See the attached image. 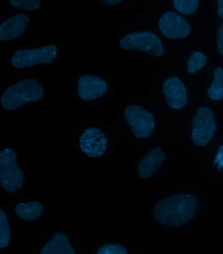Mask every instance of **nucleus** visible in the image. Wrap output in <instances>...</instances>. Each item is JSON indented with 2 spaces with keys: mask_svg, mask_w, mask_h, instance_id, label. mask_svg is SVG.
Returning <instances> with one entry per match:
<instances>
[{
  "mask_svg": "<svg viewBox=\"0 0 223 254\" xmlns=\"http://www.w3.org/2000/svg\"><path fill=\"white\" fill-rule=\"evenodd\" d=\"M197 198L191 194H178L156 204L153 216L160 224L177 228L194 217L197 209Z\"/></svg>",
  "mask_w": 223,
  "mask_h": 254,
  "instance_id": "nucleus-1",
  "label": "nucleus"
},
{
  "mask_svg": "<svg viewBox=\"0 0 223 254\" xmlns=\"http://www.w3.org/2000/svg\"><path fill=\"white\" fill-rule=\"evenodd\" d=\"M44 89L35 79L20 81L8 87L1 97V105L6 110H14L26 103L43 99Z\"/></svg>",
  "mask_w": 223,
  "mask_h": 254,
  "instance_id": "nucleus-2",
  "label": "nucleus"
},
{
  "mask_svg": "<svg viewBox=\"0 0 223 254\" xmlns=\"http://www.w3.org/2000/svg\"><path fill=\"white\" fill-rule=\"evenodd\" d=\"M24 175L17 164L13 149H3L0 153V184L8 192L13 193L22 186Z\"/></svg>",
  "mask_w": 223,
  "mask_h": 254,
  "instance_id": "nucleus-3",
  "label": "nucleus"
},
{
  "mask_svg": "<svg viewBox=\"0 0 223 254\" xmlns=\"http://www.w3.org/2000/svg\"><path fill=\"white\" fill-rule=\"evenodd\" d=\"M122 49L136 50L151 55L160 57L163 55L164 48L160 39L155 33L150 32H140L125 35L120 41Z\"/></svg>",
  "mask_w": 223,
  "mask_h": 254,
  "instance_id": "nucleus-4",
  "label": "nucleus"
},
{
  "mask_svg": "<svg viewBox=\"0 0 223 254\" xmlns=\"http://www.w3.org/2000/svg\"><path fill=\"white\" fill-rule=\"evenodd\" d=\"M57 47L46 46L35 49H22L16 51L11 59L12 65L16 68H24L36 64H49L57 58Z\"/></svg>",
  "mask_w": 223,
  "mask_h": 254,
  "instance_id": "nucleus-5",
  "label": "nucleus"
},
{
  "mask_svg": "<svg viewBox=\"0 0 223 254\" xmlns=\"http://www.w3.org/2000/svg\"><path fill=\"white\" fill-rule=\"evenodd\" d=\"M192 127L193 142L199 146L207 145L214 137L217 129L212 110L206 107L200 108L192 120Z\"/></svg>",
  "mask_w": 223,
  "mask_h": 254,
  "instance_id": "nucleus-6",
  "label": "nucleus"
},
{
  "mask_svg": "<svg viewBox=\"0 0 223 254\" xmlns=\"http://www.w3.org/2000/svg\"><path fill=\"white\" fill-rule=\"evenodd\" d=\"M124 118L135 136L145 138L151 136L155 128L154 116L138 106H128L124 110Z\"/></svg>",
  "mask_w": 223,
  "mask_h": 254,
  "instance_id": "nucleus-7",
  "label": "nucleus"
},
{
  "mask_svg": "<svg viewBox=\"0 0 223 254\" xmlns=\"http://www.w3.org/2000/svg\"><path fill=\"white\" fill-rule=\"evenodd\" d=\"M159 28L164 36L172 39L184 38L191 32L189 22L180 14L173 11L166 12L160 18Z\"/></svg>",
  "mask_w": 223,
  "mask_h": 254,
  "instance_id": "nucleus-8",
  "label": "nucleus"
},
{
  "mask_svg": "<svg viewBox=\"0 0 223 254\" xmlns=\"http://www.w3.org/2000/svg\"><path fill=\"white\" fill-rule=\"evenodd\" d=\"M83 153L91 158L101 157L107 149V138L104 132L94 127L87 129L79 139Z\"/></svg>",
  "mask_w": 223,
  "mask_h": 254,
  "instance_id": "nucleus-9",
  "label": "nucleus"
},
{
  "mask_svg": "<svg viewBox=\"0 0 223 254\" xmlns=\"http://www.w3.org/2000/svg\"><path fill=\"white\" fill-rule=\"evenodd\" d=\"M163 91L168 105L173 109H181L188 102L186 87L178 77H170L166 80L164 83Z\"/></svg>",
  "mask_w": 223,
  "mask_h": 254,
  "instance_id": "nucleus-10",
  "label": "nucleus"
},
{
  "mask_svg": "<svg viewBox=\"0 0 223 254\" xmlns=\"http://www.w3.org/2000/svg\"><path fill=\"white\" fill-rule=\"evenodd\" d=\"M108 89L105 81L98 76H81L79 78L78 92L79 97L83 101H91L102 97Z\"/></svg>",
  "mask_w": 223,
  "mask_h": 254,
  "instance_id": "nucleus-11",
  "label": "nucleus"
},
{
  "mask_svg": "<svg viewBox=\"0 0 223 254\" xmlns=\"http://www.w3.org/2000/svg\"><path fill=\"white\" fill-rule=\"evenodd\" d=\"M26 14H17L6 20L0 26V40L5 41L17 38L24 33L29 22Z\"/></svg>",
  "mask_w": 223,
  "mask_h": 254,
  "instance_id": "nucleus-12",
  "label": "nucleus"
},
{
  "mask_svg": "<svg viewBox=\"0 0 223 254\" xmlns=\"http://www.w3.org/2000/svg\"><path fill=\"white\" fill-rule=\"evenodd\" d=\"M165 153L160 148L151 150L143 158L137 166V172L141 178L148 179L153 176L154 173L165 160Z\"/></svg>",
  "mask_w": 223,
  "mask_h": 254,
  "instance_id": "nucleus-13",
  "label": "nucleus"
},
{
  "mask_svg": "<svg viewBox=\"0 0 223 254\" xmlns=\"http://www.w3.org/2000/svg\"><path fill=\"white\" fill-rule=\"evenodd\" d=\"M41 254H76L72 245L63 233H56L51 241L46 244Z\"/></svg>",
  "mask_w": 223,
  "mask_h": 254,
  "instance_id": "nucleus-14",
  "label": "nucleus"
},
{
  "mask_svg": "<svg viewBox=\"0 0 223 254\" xmlns=\"http://www.w3.org/2000/svg\"><path fill=\"white\" fill-rule=\"evenodd\" d=\"M17 216L26 221L33 222L40 217L43 211L42 205L39 201L18 203L14 208Z\"/></svg>",
  "mask_w": 223,
  "mask_h": 254,
  "instance_id": "nucleus-15",
  "label": "nucleus"
},
{
  "mask_svg": "<svg viewBox=\"0 0 223 254\" xmlns=\"http://www.w3.org/2000/svg\"><path fill=\"white\" fill-rule=\"evenodd\" d=\"M208 97L214 101H219L223 97V70L218 67L214 70V78L207 91Z\"/></svg>",
  "mask_w": 223,
  "mask_h": 254,
  "instance_id": "nucleus-16",
  "label": "nucleus"
},
{
  "mask_svg": "<svg viewBox=\"0 0 223 254\" xmlns=\"http://www.w3.org/2000/svg\"><path fill=\"white\" fill-rule=\"evenodd\" d=\"M207 58L201 52H194L187 62V70L189 73L193 74L201 70L206 64Z\"/></svg>",
  "mask_w": 223,
  "mask_h": 254,
  "instance_id": "nucleus-17",
  "label": "nucleus"
},
{
  "mask_svg": "<svg viewBox=\"0 0 223 254\" xmlns=\"http://www.w3.org/2000/svg\"><path fill=\"white\" fill-rule=\"evenodd\" d=\"M10 228L7 216L0 209V249H4L9 245L10 241Z\"/></svg>",
  "mask_w": 223,
  "mask_h": 254,
  "instance_id": "nucleus-18",
  "label": "nucleus"
},
{
  "mask_svg": "<svg viewBox=\"0 0 223 254\" xmlns=\"http://www.w3.org/2000/svg\"><path fill=\"white\" fill-rule=\"evenodd\" d=\"M199 6V0H174V7L183 14H191L197 11Z\"/></svg>",
  "mask_w": 223,
  "mask_h": 254,
  "instance_id": "nucleus-19",
  "label": "nucleus"
},
{
  "mask_svg": "<svg viewBox=\"0 0 223 254\" xmlns=\"http://www.w3.org/2000/svg\"><path fill=\"white\" fill-rule=\"evenodd\" d=\"M10 3L12 7L27 11H35L40 7L39 0H11Z\"/></svg>",
  "mask_w": 223,
  "mask_h": 254,
  "instance_id": "nucleus-20",
  "label": "nucleus"
},
{
  "mask_svg": "<svg viewBox=\"0 0 223 254\" xmlns=\"http://www.w3.org/2000/svg\"><path fill=\"white\" fill-rule=\"evenodd\" d=\"M126 248L120 245H106L99 250L97 254H126Z\"/></svg>",
  "mask_w": 223,
  "mask_h": 254,
  "instance_id": "nucleus-21",
  "label": "nucleus"
},
{
  "mask_svg": "<svg viewBox=\"0 0 223 254\" xmlns=\"http://www.w3.org/2000/svg\"><path fill=\"white\" fill-rule=\"evenodd\" d=\"M214 166L218 165L219 171L223 170V145L220 147L214 160Z\"/></svg>",
  "mask_w": 223,
  "mask_h": 254,
  "instance_id": "nucleus-22",
  "label": "nucleus"
},
{
  "mask_svg": "<svg viewBox=\"0 0 223 254\" xmlns=\"http://www.w3.org/2000/svg\"><path fill=\"white\" fill-rule=\"evenodd\" d=\"M218 48L219 51L223 56V22L218 32Z\"/></svg>",
  "mask_w": 223,
  "mask_h": 254,
  "instance_id": "nucleus-23",
  "label": "nucleus"
},
{
  "mask_svg": "<svg viewBox=\"0 0 223 254\" xmlns=\"http://www.w3.org/2000/svg\"><path fill=\"white\" fill-rule=\"evenodd\" d=\"M218 11L219 16L223 19V0H218Z\"/></svg>",
  "mask_w": 223,
  "mask_h": 254,
  "instance_id": "nucleus-24",
  "label": "nucleus"
},
{
  "mask_svg": "<svg viewBox=\"0 0 223 254\" xmlns=\"http://www.w3.org/2000/svg\"><path fill=\"white\" fill-rule=\"evenodd\" d=\"M122 0H104V3L108 4V5H116V4L122 2Z\"/></svg>",
  "mask_w": 223,
  "mask_h": 254,
  "instance_id": "nucleus-25",
  "label": "nucleus"
}]
</instances>
